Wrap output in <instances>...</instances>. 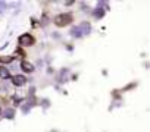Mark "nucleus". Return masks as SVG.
I'll use <instances>...</instances> for the list:
<instances>
[{
    "mask_svg": "<svg viewBox=\"0 0 150 132\" xmlns=\"http://www.w3.org/2000/svg\"><path fill=\"white\" fill-rule=\"evenodd\" d=\"M72 21H74V15L71 12H63V13H59V15L54 16L53 24L56 27H59V28H63V27L72 24Z\"/></svg>",
    "mask_w": 150,
    "mask_h": 132,
    "instance_id": "obj_1",
    "label": "nucleus"
},
{
    "mask_svg": "<svg viewBox=\"0 0 150 132\" xmlns=\"http://www.w3.org/2000/svg\"><path fill=\"white\" fill-rule=\"evenodd\" d=\"M18 43H19L21 47H30V46H33V44L35 43V38H34L33 34L24 32V34H21V35L18 37Z\"/></svg>",
    "mask_w": 150,
    "mask_h": 132,
    "instance_id": "obj_2",
    "label": "nucleus"
},
{
    "mask_svg": "<svg viewBox=\"0 0 150 132\" xmlns=\"http://www.w3.org/2000/svg\"><path fill=\"white\" fill-rule=\"evenodd\" d=\"M77 27H78L80 32L83 34V37H86V35L91 34V31H93V28H91V24H90L88 21H83V22H80V25H77Z\"/></svg>",
    "mask_w": 150,
    "mask_h": 132,
    "instance_id": "obj_3",
    "label": "nucleus"
},
{
    "mask_svg": "<svg viewBox=\"0 0 150 132\" xmlns=\"http://www.w3.org/2000/svg\"><path fill=\"white\" fill-rule=\"evenodd\" d=\"M69 69L68 68H62L59 72H57V75H56V81H57V84H65L69 78Z\"/></svg>",
    "mask_w": 150,
    "mask_h": 132,
    "instance_id": "obj_4",
    "label": "nucleus"
},
{
    "mask_svg": "<svg viewBox=\"0 0 150 132\" xmlns=\"http://www.w3.org/2000/svg\"><path fill=\"white\" fill-rule=\"evenodd\" d=\"M11 81H12V84H13L15 87H22V85H25V84H27V81H28V79H27V77H25V75L18 74V75H13Z\"/></svg>",
    "mask_w": 150,
    "mask_h": 132,
    "instance_id": "obj_5",
    "label": "nucleus"
},
{
    "mask_svg": "<svg viewBox=\"0 0 150 132\" xmlns=\"http://www.w3.org/2000/svg\"><path fill=\"white\" fill-rule=\"evenodd\" d=\"M0 79H3V81L12 79V74H11L9 68L5 65H0Z\"/></svg>",
    "mask_w": 150,
    "mask_h": 132,
    "instance_id": "obj_6",
    "label": "nucleus"
},
{
    "mask_svg": "<svg viewBox=\"0 0 150 132\" xmlns=\"http://www.w3.org/2000/svg\"><path fill=\"white\" fill-rule=\"evenodd\" d=\"M19 66H21V69H22L25 74H31V72L34 71V65H33L31 62H28V60H22Z\"/></svg>",
    "mask_w": 150,
    "mask_h": 132,
    "instance_id": "obj_7",
    "label": "nucleus"
},
{
    "mask_svg": "<svg viewBox=\"0 0 150 132\" xmlns=\"http://www.w3.org/2000/svg\"><path fill=\"white\" fill-rule=\"evenodd\" d=\"M105 15H106V11L102 9V8H94V9L91 11V16H93L94 19H103Z\"/></svg>",
    "mask_w": 150,
    "mask_h": 132,
    "instance_id": "obj_8",
    "label": "nucleus"
},
{
    "mask_svg": "<svg viewBox=\"0 0 150 132\" xmlns=\"http://www.w3.org/2000/svg\"><path fill=\"white\" fill-rule=\"evenodd\" d=\"M3 117L12 120V119L15 117V109H13V107H8V109H5V110H3Z\"/></svg>",
    "mask_w": 150,
    "mask_h": 132,
    "instance_id": "obj_9",
    "label": "nucleus"
},
{
    "mask_svg": "<svg viewBox=\"0 0 150 132\" xmlns=\"http://www.w3.org/2000/svg\"><path fill=\"white\" fill-rule=\"evenodd\" d=\"M69 35L72 37V38H83V34L80 32V29H78V27H72L71 28V31H69Z\"/></svg>",
    "mask_w": 150,
    "mask_h": 132,
    "instance_id": "obj_10",
    "label": "nucleus"
},
{
    "mask_svg": "<svg viewBox=\"0 0 150 132\" xmlns=\"http://www.w3.org/2000/svg\"><path fill=\"white\" fill-rule=\"evenodd\" d=\"M15 59V56H0V62L3 63H12Z\"/></svg>",
    "mask_w": 150,
    "mask_h": 132,
    "instance_id": "obj_11",
    "label": "nucleus"
},
{
    "mask_svg": "<svg viewBox=\"0 0 150 132\" xmlns=\"http://www.w3.org/2000/svg\"><path fill=\"white\" fill-rule=\"evenodd\" d=\"M41 106L47 109V107L50 106V100H49V98H44V100H43V103H41Z\"/></svg>",
    "mask_w": 150,
    "mask_h": 132,
    "instance_id": "obj_12",
    "label": "nucleus"
},
{
    "mask_svg": "<svg viewBox=\"0 0 150 132\" xmlns=\"http://www.w3.org/2000/svg\"><path fill=\"white\" fill-rule=\"evenodd\" d=\"M9 8V3H6V2H0V9L2 11H5V9H8Z\"/></svg>",
    "mask_w": 150,
    "mask_h": 132,
    "instance_id": "obj_13",
    "label": "nucleus"
},
{
    "mask_svg": "<svg viewBox=\"0 0 150 132\" xmlns=\"http://www.w3.org/2000/svg\"><path fill=\"white\" fill-rule=\"evenodd\" d=\"M47 24H49L47 15H43V18H41V25H47Z\"/></svg>",
    "mask_w": 150,
    "mask_h": 132,
    "instance_id": "obj_14",
    "label": "nucleus"
},
{
    "mask_svg": "<svg viewBox=\"0 0 150 132\" xmlns=\"http://www.w3.org/2000/svg\"><path fill=\"white\" fill-rule=\"evenodd\" d=\"M53 38H60V34L59 32H53Z\"/></svg>",
    "mask_w": 150,
    "mask_h": 132,
    "instance_id": "obj_15",
    "label": "nucleus"
},
{
    "mask_svg": "<svg viewBox=\"0 0 150 132\" xmlns=\"http://www.w3.org/2000/svg\"><path fill=\"white\" fill-rule=\"evenodd\" d=\"M71 5H74L72 0H71V2H65V6H71Z\"/></svg>",
    "mask_w": 150,
    "mask_h": 132,
    "instance_id": "obj_16",
    "label": "nucleus"
},
{
    "mask_svg": "<svg viewBox=\"0 0 150 132\" xmlns=\"http://www.w3.org/2000/svg\"><path fill=\"white\" fill-rule=\"evenodd\" d=\"M2 13H3V11H2V9H0V15H2Z\"/></svg>",
    "mask_w": 150,
    "mask_h": 132,
    "instance_id": "obj_17",
    "label": "nucleus"
}]
</instances>
